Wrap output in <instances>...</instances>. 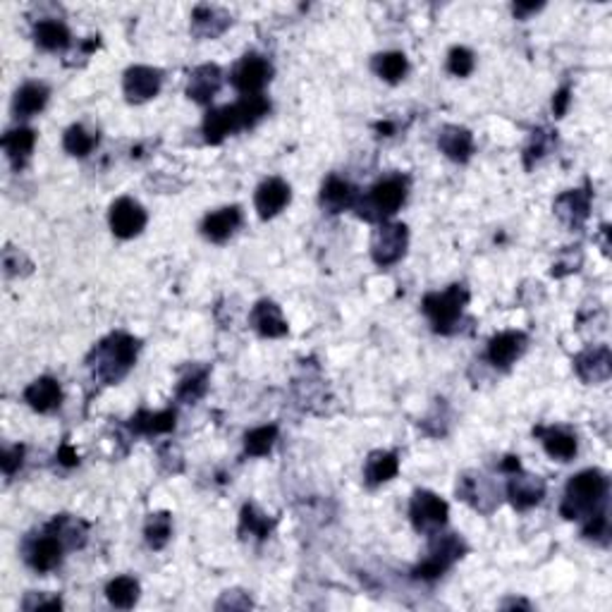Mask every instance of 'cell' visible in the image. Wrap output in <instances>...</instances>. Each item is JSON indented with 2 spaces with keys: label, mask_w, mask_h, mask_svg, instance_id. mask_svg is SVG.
Listing matches in <instances>:
<instances>
[{
  "label": "cell",
  "mask_w": 612,
  "mask_h": 612,
  "mask_svg": "<svg viewBox=\"0 0 612 612\" xmlns=\"http://www.w3.org/2000/svg\"><path fill=\"white\" fill-rule=\"evenodd\" d=\"M474 53L464 46H454L448 55V70L454 74V77H469V74L474 73Z\"/></svg>",
  "instance_id": "39"
},
{
  "label": "cell",
  "mask_w": 612,
  "mask_h": 612,
  "mask_svg": "<svg viewBox=\"0 0 612 612\" xmlns=\"http://www.w3.org/2000/svg\"><path fill=\"white\" fill-rule=\"evenodd\" d=\"M555 213L562 223L579 228L588 213H591V191L588 189H569L555 199Z\"/></svg>",
  "instance_id": "19"
},
{
  "label": "cell",
  "mask_w": 612,
  "mask_h": 612,
  "mask_svg": "<svg viewBox=\"0 0 612 612\" xmlns=\"http://www.w3.org/2000/svg\"><path fill=\"white\" fill-rule=\"evenodd\" d=\"M574 369L584 383H603L610 378L612 371V355L606 345L600 347L586 349L574 359Z\"/></svg>",
  "instance_id": "16"
},
{
  "label": "cell",
  "mask_w": 612,
  "mask_h": 612,
  "mask_svg": "<svg viewBox=\"0 0 612 612\" xmlns=\"http://www.w3.org/2000/svg\"><path fill=\"white\" fill-rule=\"evenodd\" d=\"M22 261H27V258L22 257L20 249H13V247H7L5 254H3V266H5L7 276H20Z\"/></svg>",
  "instance_id": "44"
},
{
  "label": "cell",
  "mask_w": 612,
  "mask_h": 612,
  "mask_svg": "<svg viewBox=\"0 0 612 612\" xmlns=\"http://www.w3.org/2000/svg\"><path fill=\"white\" fill-rule=\"evenodd\" d=\"M238 596L239 591H228L223 596V600L218 603V607H220V610H223V607H251V600H242V603H239Z\"/></svg>",
  "instance_id": "46"
},
{
  "label": "cell",
  "mask_w": 612,
  "mask_h": 612,
  "mask_svg": "<svg viewBox=\"0 0 612 612\" xmlns=\"http://www.w3.org/2000/svg\"><path fill=\"white\" fill-rule=\"evenodd\" d=\"M510 476L512 479L507 483V498L514 510H531L546 498V481L540 476L521 474V469Z\"/></svg>",
  "instance_id": "12"
},
{
  "label": "cell",
  "mask_w": 612,
  "mask_h": 612,
  "mask_svg": "<svg viewBox=\"0 0 612 612\" xmlns=\"http://www.w3.org/2000/svg\"><path fill=\"white\" fill-rule=\"evenodd\" d=\"M48 531L55 533L60 539V543L65 546V550H74V548H82L86 540V521L77 520V517H70V514H60L55 517L51 524H48Z\"/></svg>",
  "instance_id": "30"
},
{
  "label": "cell",
  "mask_w": 612,
  "mask_h": 612,
  "mask_svg": "<svg viewBox=\"0 0 612 612\" xmlns=\"http://www.w3.org/2000/svg\"><path fill=\"white\" fill-rule=\"evenodd\" d=\"M24 402H27L34 412L48 414V412H53V409L60 407V402H63V390H60L55 378L41 375V378H36V381L27 385V390H24Z\"/></svg>",
  "instance_id": "21"
},
{
  "label": "cell",
  "mask_w": 612,
  "mask_h": 612,
  "mask_svg": "<svg viewBox=\"0 0 612 612\" xmlns=\"http://www.w3.org/2000/svg\"><path fill=\"white\" fill-rule=\"evenodd\" d=\"M139 355V340L127 333H112L89 356V366L93 369V378H99L106 385H112L125 378L132 369Z\"/></svg>",
  "instance_id": "1"
},
{
  "label": "cell",
  "mask_w": 612,
  "mask_h": 612,
  "mask_svg": "<svg viewBox=\"0 0 612 612\" xmlns=\"http://www.w3.org/2000/svg\"><path fill=\"white\" fill-rule=\"evenodd\" d=\"M178 426V412L175 409H165V412H139V414L132 416V422H130V428H132L134 433L141 435H160V433H170Z\"/></svg>",
  "instance_id": "29"
},
{
  "label": "cell",
  "mask_w": 612,
  "mask_h": 612,
  "mask_svg": "<svg viewBox=\"0 0 612 612\" xmlns=\"http://www.w3.org/2000/svg\"><path fill=\"white\" fill-rule=\"evenodd\" d=\"M48 96H51V92H48L46 84H41V82H29V84H24L20 92L15 93L13 101L15 115H17V118H32V115H36V112H41L46 108Z\"/></svg>",
  "instance_id": "28"
},
{
  "label": "cell",
  "mask_w": 612,
  "mask_h": 612,
  "mask_svg": "<svg viewBox=\"0 0 612 612\" xmlns=\"http://www.w3.org/2000/svg\"><path fill=\"white\" fill-rule=\"evenodd\" d=\"M163 84V73L149 65H134L125 73L122 80V92H125L130 103H144L151 101L160 92Z\"/></svg>",
  "instance_id": "10"
},
{
  "label": "cell",
  "mask_w": 612,
  "mask_h": 612,
  "mask_svg": "<svg viewBox=\"0 0 612 612\" xmlns=\"http://www.w3.org/2000/svg\"><path fill=\"white\" fill-rule=\"evenodd\" d=\"M407 199V180L402 175H390V178L375 182L366 197H359L356 201V213L369 223H385L390 216L400 211V206Z\"/></svg>",
  "instance_id": "3"
},
{
  "label": "cell",
  "mask_w": 612,
  "mask_h": 612,
  "mask_svg": "<svg viewBox=\"0 0 612 612\" xmlns=\"http://www.w3.org/2000/svg\"><path fill=\"white\" fill-rule=\"evenodd\" d=\"M409 232L404 223H381L371 239V257L378 266L397 264L407 251Z\"/></svg>",
  "instance_id": "7"
},
{
  "label": "cell",
  "mask_w": 612,
  "mask_h": 612,
  "mask_svg": "<svg viewBox=\"0 0 612 612\" xmlns=\"http://www.w3.org/2000/svg\"><path fill=\"white\" fill-rule=\"evenodd\" d=\"M146 228L144 206L130 197L118 199L111 206V230L115 238L132 239Z\"/></svg>",
  "instance_id": "9"
},
{
  "label": "cell",
  "mask_w": 612,
  "mask_h": 612,
  "mask_svg": "<svg viewBox=\"0 0 612 612\" xmlns=\"http://www.w3.org/2000/svg\"><path fill=\"white\" fill-rule=\"evenodd\" d=\"M374 73L381 77V80L390 82V84H397V82L407 74L409 63L407 55L400 53V51H390V53H378L374 58Z\"/></svg>",
  "instance_id": "32"
},
{
  "label": "cell",
  "mask_w": 612,
  "mask_h": 612,
  "mask_svg": "<svg viewBox=\"0 0 612 612\" xmlns=\"http://www.w3.org/2000/svg\"><path fill=\"white\" fill-rule=\"evenodd\" d=\"M206 388H209V369H191L189 374L180 381L178 400L197 402L199 397H204Z\"/></svg>",
  "instance_id": "38"
},
{
  "label": "cell",
  "mask_w": 612,
  "mask_h": 612,
  "mask_svg": "<svg viewBox=\"0 0 612 612\" xmlns=\"http://www.w3.org/2000/svg\"><path fill=\"white\" fill-rule=\"evenodd\" d=\"M467 553V543L457 536V533H448L441 536L435 533V540L428 548V555L414 567V577L423 581H433L438 577L448 572L450 567Z\"/></svg>",
  "instance_id": "5"
},
{
  "label": "cell",
  "mask_w": 612,
  "mask_h": 612,
  "mask_svg": "<svg viewBox=\"0 0 612 612\" xmlns=\"http://www.w3.org/2000/svg\"><path fill=\"white\" fill-rule=\"evenodd\" d=\"M63 553H65V546L60 543L55 533H51L46 529L44 536H36L34 540H29L24 558H27L29 567L36 569V572H51V569H55L63 562Z\"/></svg>",
  "instance_id": "11"
},
{
  "label": "cell",
  "mask_w": 612,
  "mask_h": 612,
  "mask_svg": "<svg viewBox=\"0 0 612 612\" xmlns=\"http://www.w3.org/2000/svg\"><path fill=\"white\" fill-rule=\"evenodd\" d=\"M400 471V460L395 452H385V450H375L369 454V460L364 464V481L366 486L375 488L388 483L390 479H395Z\"/></svg>",
  "instance_id": "26"
},
{
  "label": "cell",
  "mask_w": 612,
  "mask_h": 612,
  "mask_svg": "<svg viewBox=\"0 0 612 612\" xmlns=\"http://www.w3.org/2000/svg\"><path fill=\"white\" fill-rule=\"evenodd\" d=\"M58 460L63 461L65 467H74V464H80V460H77V454H74L73 445H67V442H65V445H63V448H60Z\"/></svg>",
  "instance_id": "48"
},
{
  "label": "cell",
  "mask_w": 612,
  "mask_h": 612,
  "mask_svg": "<svg viewBox=\"0 0 612 612\" xmlns=\"http://www.w3.org/2000/svg\"><path fill=\"white\" fill-rule=\"evenodd\" d=\"M273 527H276V520H268L254 505L242 507V517H239V533L242 536H254V539L264 540L268 539V533L273 531Z\"/></svg>",
  "instance_id": "35"
},
{
  "label": "cell",
  "mask_w": 612,
  "mask_h": 612,
  "mask_svg": "<svg viewBox=\"0 0 612 612\" xmlns=\"http://www.w3.org/2000/svg\"><path fill=\"white\" fill-rule=\"evenodd\" d=\"M230 27V15L213 5H199L191 13V32L199 39H216L225 29Z\"/></svg>",
  "instance_id": "25"
},
{
  "label": "cell",
  "mask_w": 612,
  "mask_h": 612,
  "mask_svg": "<svg viewBox=\"0 0 612 612\" xmlns=\"http://www.w3.org/2000/svg\"><path fill=\"white\" fill-rule=\"evenodd\" d=\"M569 103H572V92H569V86H562V89H559V92L553 96L555 118H565Z\"/></svg>",
  "instance_id": "45"
},
{
  "label": "cell",
  "mask_w": 612,
  "mask_h": 612,
  "mask_svg": "<svg viewBox=\"0 0 612 612\" xmlns=\"http://www.w3.org/2000/svg\"><path fill=\"white\" fill-rule=\"evenodd\" d=\"M356 201H359V191L352 182L347 180L337 178V175H330L321 187V206L323 211L328 213H343L347 209H355Z\"/></svg>",
  "instance_id": "17"
},
{
  "label": "cell",
  "mask_w": 612,
  "mask_h": 612,
  "mask_svg": "<svg viewBox=\"0 0 612 612\" xmlns=\"http://www.w3.org/2000/svg\"><path fill=\"white\" fill-rule=\"evenodd\" d=\"M144 536H146V543H149V548H153V550H160V548H165V543H168V540H170V536H172L170 512L151 514V517L146 520Z\"/></svg>",
  "instance_id": "36"
},
{
  "label": "cell",
  "mask_w": 612,
  "mask_h": 612,
  "mask_svg": "<svg viewBox=\"0 0 612 612\" xmlns=\"http://www.w3.org/2000/svg\"><path fill=\"white\" fill-rule=\"evenodd\" d=\"M70 29L58 20H41L34 27V41L39 44L44 51H63L70 46Z\"/></svg>",
  "instance_id": "31"
},
{
  "label": "cell",
  "mask_w": 612,
  "mask_h": 612,
  "mask_svg": "<svg viewBox=\"0 0 612 612\" xmlns=\"http://www.w3.org/2000/svg\"><path fill=\"white\" fill-rule=\"evenodd\" d=\"M438 146L454 163H467L474 153V134L469 132L467 127L445 125L438 137Z\"/></svg>",
  "instance_id": "20"
},
{
  "label": "cell",
  "mask_w": 612,
  "mask_h": 612,
  "mask_svg": "<svg viewBox=\"0 0 612 612\" xmlns=\"http://www.w3.org/2000/svg\"><path fill=\"white\" fill-rule=\"evenodd\" d=\"M524 349H527V335L520 330H507L488 343V359L498 369H510Z\"/></svg>",
  "instance_id": "15"
},
{
  "label": "cell",
  "mask_w": 612,
  "mask_h": 612,
  "mask_svg": "<svg viewBox=\"0 0 612 612\" xmlns=\"http://www.w3.org/2000/svg\"><path fill=\"white\" fill-rule=\"evenodd\" d=\"M450 507L448 502L438 498L431 491H416L414 498H412V505H409V517H412V524L419 533L423 536H435L441 533L442 527L448 524Z\"/></svg>",
  "instance_id": "6"
},
{
  "label": "cell",
  "mask_w": 612,
  "mask_h": 612,
  "mask_svg": "<svg viewBox=\"0 0 612 612\" xmlns=\"http://www.w3.org/2000/svg\"><path fill=\"white\" fill-rule=\"evenodd\" d=\"M375 130H378V132H385V137H390L395 127H393V122H378V125H375Z\"/></svg>",
  "instance_id": "50"
},
{
  "label": "cell",
  "mask_w": 612,
  "mask_h": 612,
  "mask_svg": "<svg viewBox=\"0 0 612 612\" xmlns=\"http://www.w3.org/2000/svg\"><path fill=\"white\" fill-rule=\"evenodd\" d=\"M550 146H553V137L546 130H539V132H533L531 144L527 146V151H524V165L531 168L533 160L543 159L548 151H550Z\"/></svg>",
  "instance_id": "40"
},
{
  "label": "cell",
  "mask_w": 612,
  "mask_h": 612,
  "mask_svg": "<svg viewBox=\"0 0 612 612\" xmlns=\"http://www.w3.org/2000/svg\"><path fill=\"white\" fill-rule=\"evenodd\" d=\"M106 596L111 600V606L120 607V610H130L139 600V581L134 577H115L106 586Z\"/></svg>",
  "instance_id": "33"
},
{
  "label": "cell",
  "mask_w": 612,
  "mask_h": 612,
  "mask_svg": "<svg viewBox=\"0 0 612 612\" xmlns=\"http://www.w3.org/2000/svg\"><path fill=\"white\" fill-rule=\"evenodd\" d=\"M251 325H254V330L261 337L287 335V321L283 318V311H280L277 304L268 302V299H261L254 306V311H251Z\"/></svg>",
  "instance_id": "23"
},
{
  "label": "cell",
  "mask_w": 612,
  "mask_h": 612,
  "mask_svg": "<svg viewBox=\"0 0 612 612\" xmlns=\"http://www.w3.org/2000/svg\"><path fill=\"white\" fill-rule=\"evenodd\" d=\"M63 146L70 156H77V159H84L89 153L99 146V134L89 132L84 125H73L67 127L65 137H63Z\"/></svg>",
  "instance_id": "34"
},
{
  "label": "cell",
  "mask_w": 612,
  "mask_h": 612,
  "mask_svg": "<svg viewBox=\"0 0 612 612\" xmlns=\"http://www.w3.org/2000/svg\"><path fill=\"white\" fill-rule=\"evenodd\" d=\"M290 185L280 178H268L264 180L257 189V197H254V204H257L258 216L268 220V218H276L277 213L283 211L285 206L290 204Z\"/></svg>",
  "instance_id": "13"
},
{
  "label": "cell",
  "mask_w": 612,
  "mask_h": 612,
  "mask_svg": "<svg viewBox=\"0 0 612 612\" xmlns=\"http://www.w3.org/2000/svg\"><path fill=\"white\" fill-rule=\"evenodd\" d=\"M239 223H242V211H239L238 206H225L220 211H213L204 218L201 232L211 242H225L232 232L238 230Z\"/></svg>",
  "instance_id": "24"
},
{
  "label": "cell",
  "mask_w": 612,
  "mask_h": 612,
  "mask_svg": "<svg viewBox=\"0 0 612 612\" xmlns=\"http://www.w3.org/2000/svg\"><path fill=\"white\" fill-rule=\"evenodd\" d=\"M502 607H529V603H524V600H512V603H502Z\"/></svg>",
  "instance_id": "51"
},
{
  "label": "cell",
  "mask_w": 612,
  "mask_h": 612,
  "mask_svg": "<svg viewBox=\"0 0 612 612\" xmlns=\"http://www.w3.org/2000/svg\"><path fill=\"white\" fill-rule=\"evenodd\" d=\"M277 441V426L270 423V426H258L254 431L244 435V452L251 454V457H264L273 450Z\"/></svg>",
  "instance_id": "37"
},
{
  "label": "cell",
  "mask_w": 612,
  "mask_h": 612,
  "mask_svg": "<svg viewBox=\"0 0 612 612\" xmlns=\"http://www.w3.org/2000/svg\"><path fill=\"white\" fill-rule=\"evenodd\" d=\"M223 86V70L213 63L199 65L194 73L189 74V84H187V96L191 101H197L201 106H209L218 92Z\"/></svg>",
  "instance_id": "14"
},
{
  "label": "cell",
  "mask_w": 612,
  "mask_h": 612,
  "mask_svg": "<svg viewBox=\"0 0 612 612\" xmlns=\"http://www.w3.org/2000/svg\"><path fill=\"white\" fill-rule=\"evenodd\" d=\"M270 77H273V67H270L268 60L264 55L249 53L235 65L230 82L242 96H257V93L264 92V86L268 84Z\"/></svg>",
  "instance_id": "8"
},
{
  "label": "cell",
  "mask_w": 612,
  "mask_h": 612,
  "mask_svg": "<svg viewBox=\"0 0 612 612\" xmlns=\"http://www.w3.org/2000/svg\"><path fill=\"white\" fill-rule=\"evenodd\" d=\"M469 302V290L464 285H450L445 292H431L423 296V314L431 318L435 333L450 335L457 330L461 311Z\"/></svg>",
  "instance_id": "4"
},
{
  "label": "cell",
  "mask_w": 612,
  "mask_h": 612,
  "mask_svg": "<svg viewBox=\"0 0 612 612\" xmlns=\"http://www.w3.org/2000/svg\"><path fill=\"white\" fill-rule=\"evenodd\" d=\"M540 7H543V3H514L512 10H514V15H517V17H521V20H524V17H529L531 13H539Z\"/></svg>",
  "instance_id": "47"
},
{
  "label": "cell",
  "mask_w": 612,
  "mask_h": 612,
  "mask_svg": "<svg viewBox=\"0 0 612 612\" xmlns=\"http://www.w3.org/2000/svg\"><path fill=\"white\" fill-rule=\"evenodd\" d=\"M22 607H24V610H60L63 603H60L58 596L46 598V596H39V593H29L27 598H24V603H22Z\"/></svg>",
  "instance_id": "43"
},
{
  "label": "cell",
  "mask_w": 612,
  "mask_h": 612,
  "mask_svg": "<svg viewBox=\"0 0 612 612\" xmlns=\"http://www.w3.org/2000/svg\"><path fill=\"white\" fill-rule=\"evenodd\" d=\"M607 533H610V524H607L606 510H600V512L591 514V517H588V521H586V527H584L586 539L603 540V543H606Z\"/></svg>",
  "instance_id": "41"
},
{
  "label": "cell",
  "mask_w": 612,
  "mask_h": 612,
  "mask_svg": "<svg viewBox=\"0 0 612 612\" xmlns=\"http://www.w3.org/2000/svg\"><path fill=\"white\" fill-rule=\"evenodd\" d=\"M34 144H36V132L29 130V127L10 130V132L3 137V149H5L7 159H10L15 170L24 168V163H27L29 156H32L34 151Z\"/></svg>",
  "instance_id": "27"
},
{
  "label": "cell",
  "mask_w": 612,
  "mask_h": 612,
  "mask_svg": "<svg viewBox=\"0 0 612 612\" xmlns=\"http://www.w3.org/2000/svg\"><path fill=\"white\" fill-rule=\"evenodd\" d=\"M606 495L607 476L598 469H586V471L569 479L559 512L565 520H588L591 514L603 510Z\"/></svg>",
  "instance_id": "2"
},
{
  "label": "cell",
  "mask_w": 612,
  "mask_h": 612,
  "mask_svg": "<svg viewBox=\"0 0 612 612\" xmlns=\"http://www.w3.org/2000/svg\"><path fill=\"white\" fill-rule=\"evenodd\" d=\"M22 461H24V445H13V448H5L0 454V467H3L5 476H13L22 467Z\"/></svg>",
  "instance_id": "42"
},
{
  "label": "cell",
  "mask_w": 612,
  "mask_h": 612,
  "mask_svg": "<svg viewBox=\"0 0 612 612\" xmlns=\"http://www.w3.org/2000/svg\"><path fill=\"white\" fill-rule=\"evenodd\" d=\"M238 112H235V103L223 108H211L204 118V137L209 144H220L228 134L239 132Z\"/></svg>",
  "instance_id": "22"
},
{
  "label": "cell",
  "mask_w": 612,
  "mask_h": 612,
  "mask_svg": "<svg viewBox=\"0 0 612 612\" xmlns=\"http://www.w3.org/2000/svg\"><path fill=\"white\" fill-rule=\"evenodd\" d=\"M502 471H507V474H514V471H520L521 464H520V457H514V454H510V457H505L500 464Z\"/></svg>",
  "instance_id": "49"
},
{
  "label": "cell",
  "mask_w": 612,
  "mask_h": 612,
  "mask_svg": "<svg viewBox=\"0 0 612 612\" xmlns=\"http://www.w3.org/2000/svg\"><path fill=\"white\" fill-rule=\"evenodd\" d=\"M533 435H539L540 442H543V448H546V452L558 461L574 460V454H577V450H579L577 435L569 433L567 428L536 426L533 428Z\"/></svg>",
  "instance_id": "18"
}]
</instances>
